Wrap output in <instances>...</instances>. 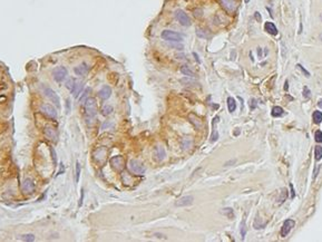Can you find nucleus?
<instances>
[{
  "mask_svg": "<svg viewBox=\"0 0 322 242\" xmlns=\"http://www.w3.org/2000/svg\"><path fill=\"white\" fill-rule=\"evenodd\" d=\"M217 138H219V134H217L216 130H214V131H213L212 137H211V141H212V142H215V141H216Z\"/></svg>",
  "mask_w": 322,
  "mask_h": 242,
  "instance_id": "e433bc0d",
  "label": "nucleus"
},
{
  "mask_svg": "<svg viewBox=\"0 0 322 242\" xmlns=\"http://www.w3.org/2000/svg\"><path fill=\"white\" fill-rule=\"evenodd\" d=\"M294 225L295 221L292 220V219H288L286 221H284L282 228H281V237L286 238L290 233V231L292 230V228H294Z\"/></svg>",
  "mask_w": 322,
  "mask_h": 242,
  "instance_id": "6e6552de",
  "label": "nucleus"
},
{
  "mask_svg": "<svg viewBox=\"0 0 322 242\" xmlns=\"http://www.w3.org/2000/svg\"><path fill=\"white\" fill-rule=\"evenodd\" d=\"M320 40H321V42H322V34L320 35Z\"/></svg>",
  "mask_w": 322,
  "mask_h": 242,
  "instance_id": "09e8293b",
  "label": "nucleus"
},
{
  "mask_svg": "<svg viewBox=\"0 0 322 242\" xmlns=\"http://www.w3.org/2000/svg\"><path fill=\"white\" fill-rule=\"evenodd\" d=\"M314 138H315V142L322 143V132L321 131H317V132H315Z\"/></svg>",
  "mask_w": 322,
  "mask_h": 242,
  "instance_id": "473e14b6",
  "label": "nucleus"
},
{
  "mask_svg": "<svg viewBox=\"0 0 322 242\" xmlns=\"http://www.w3.org/2000/svg\"><path fill=\"white\" fill-rule=\"evenodd\" d=\"M166 156L165 149L163 146H156L154 149V157L156 161H163Z\"/></svg>",
  "mask_w": 322,
  "mask_h": 242,
  "instance_id": "2eb2a0df",
  "label": "nucleus"
},
{
  "mask_svg": "<svg viewBox=\"0 0 322 242\" xmlns=\"http://www.w3.org/2000/svg\"><path fill=\"white\" fill-rule=\"evenodd\" d=\"M91 92H92L91 88H86L85 91L83 92V95H81V97L79 98V102H80V103L85 104V102L87 100V98H88V96H89V93H91Z\"/></svg>",
  "mask_w": 322,
  "mask_h": 242,
  "instance_id": "5701e85b",
  "label": "nucleus"
},
{
  "mask_svg": "<svg viewBox=\"0 0 322 242\" xmlns=\"http://www.w3.org/2000/svg\"><path fill=\"white\" fill-rule=\"evenodd\" d=\"M222 213H223L224 215H226V217H227L229 219H232L233 217H234V213H233V209H231V208L223 209Z\"/></svg>",
  "mask_w": 322,
  "mask_h": 242,
  "instance_id": "bb28decb",
  "label": "nucleus"
},
{
  "mask_svg": "<svg viewBox=\"0 0 322 242\" xmlns=\"http://www.w3.org/2000/svg\"><path fill=\"white\" fill-rule=\"evenodd\" d=\"M286 196H288V191L283 190V191H282V195H281V198L279 199V201H280V203L284 202V200H286Z\"/></svg>",
  "mask_w": 322,
  "mask_h": 242,
  "instance_id": "c9c22d12",
  "label": "nucleus"
},
{
  "mask_svg": "<svg viewBox=\"0 0 322 242\" xmlns=\"http://www.w3.org/2000/svg\"><path fill=\"white\" fill-rule=\"evenodd\" d=\"M297 67H298L299 69H301V71H302V73L304 74V75L307 76V77H310V73H309V71H308L307 69H305L304 67H303L302 65H301V64H298V65H297Z\"/></svg>",
  "mask_w": 322,
  "mask_h": 242,
  "instance_id": "f704fd0d",
  "label": "nucleus"
},
{
  "mask_svg": "<svg viewBox=\"0 0 322 242\" xmlns=\"http://www.w3.org/2000/svg\"><path fill=\"white\" fill-rule=\"evenodd\" d=\"M193 201H194V198H193L192 195L183 196V198L178 199V200L176 201V202H175V206H177V208H183V206L192 205Z\"/></svg>",
  "mask_w": 322,
  "mask_h": 242,
  "instance_id": "9b49d317",
  "label": "nucleus"
},
{
  "mask_svg": "<svg viewBox=\"0 0 322 242\" xmlns=\"http://www.w3.org/2000/svg\"><path fill=\"white\" fill-rule=\"evenodd\" d=\"M88 70H89V66L86 63H81L80 65L74 68V71L77 76H86L88 74Z\"/></svg>",
  "mask_w": 322,
  "mask_h": 242,
  "instance_id": "4468645a",
  "label": "nucleus"
},
{
  "mask_svg": "<svg viewBox=\"0 0 322 242\" xmlns=\"http://www.w3.org/2000/svg\"><path fill=\"white\" fill-rule=\"evenodd\" d=\"M51 153H53V159H54V163H55V165H56V163H57V157H56V152H54V149H51Z\"/></svg>",
  "mask_w": 322,
  "mask_h": 242,
  "instance_id": "ea45409f",
  "label": "nucleus"
},
{
  "mask_svg": "<svg viewBox=\"0 0 322 242\" xmlns=\"http://www.w3.org/2000/svg\"><path fill=\"white\" fill-rule=\"evenodd\" d=\"M175 17H176V19H177V21L180 22L182 26H184V27H188V26L191 25L190 17L186 15V12L183 11V10H181V9L176 10V11H175Z\"/></svg>",
  "mask_w": 322,
  "mask_h": 242,
  "instance_id": "423d86ee",
  "label": "nucleus"
},
{
  "mask_svg": "<svg viewBox=\"0 0 322 242\" xmlns=\"http://www.w3.org/2000/svg\"><path fill=\"white\" fill-rule=\"evenodd\" d=\"M162 39L166 40V42H180L183 40V36L180 35L178 32L173 31V30H163L161 34Z\"/></svg>",
  "mask_w": 322,
  "mask_h": 242,
  "instance_id": "f03ea898",
  "label": "nucleus"
},
{
  "mask_svg": "<svg viewBox=\"0 0 322 242\" xmlns=\"http://www.w3.org/2000/svg\"><path fill=\"white\" fill-rule=\"evenodd\" d=\"M40 112L44 114L45 116L49 118H57V110L54 106L49 105V104H42L40 106Z\"/></svg>",
  "mask_w": 322,
  "mask_h": 242,
  "instance_id": "39448f33",
  "label": "nucleus"
},
{
  "mask_svg": "<svg viewBox=\"0 0 322 242\" xmlns=\"http://www.w3.org/2000/svg\"><path fill=\"white\" fill-rule=\"evenodd\" d=\"M290 188H291V192H292V195H291V198H294V192H293V186H292V184H290Z\"/></svg>",
  "mask_w": 322,
  "mask_h": 242,
  "instance_id": "c03bdc74",
  "label": "nucleus"
},
{
  "mask_svg": "<svg viewBox=\"0 0 322 242\" xmlns=\"http://www.w3.org/2000/svg\"><path fill=\"white\" fill-rule=\"evenodd\" d=\"M110 165L115 171H122L125 166V162L124 159L122 156H114L110 159Z\"/></svg>",
  "mask_w": 322,
  "mask_h": 242,
  "instance_id": "1a4fd4ad",
  "label": "nucleus"
},
{
  "mask_svg": "<svg viewBox=\"0 0 322 242\" xmlns=\"http://www.w3.org/2000/svg\"><path fill=\"white\" fill-rule=\"evenodd\" d=\"M193 56L195 57V59H196V61H197L198 64H201V59H200V57L197 56V54L196 53H193Z\"/></svg>",
  "mask_w": 322,
  "mask_h": 242,
  "instance_id": "37998d69",
  "label": "nucleus"
},
{
  "mask_svg": "<svg viewBox=\"0 0 322 242\" xmlns=\"http://www.w3.org/2000/svg\"><path fill=\"white\" fill-rule=\"evenodd\" d=\"M66 105H67V113H69V112H70V100H69V99H67Z\"/></svg>",
  "mask_w": 322,
  "mask_h": 242,
  "instance_id": "79ce46f5",
  "label": "nucleus"
},
{
  "mask_svg": "<svg viewBox=\"0 0 322 242\" xmlns=\"http://www.w3.org/2000/svg\"><path fill=\"white\" fill-rule=\"evenodd\" d=\"M288 88H289V83H288V81H286V84H284V89H286V91H288Z\"/></svg>",
  "mask_w": 322,
  "mask_h": 242,
  "instance_id": "a18cd8bd",
  "label": "nucleus"
},
{
  "mask_svg": "<svg viewBox=\"0 0 322 242\" xmlns=\"http://www.w3.org/2000/svg\"><path fill=\"white\" fill-rule=\"evenodd\" d=\"M264 28H265L266 31H268L270 35H272V36H275V35H278V28L275 27V25H274L273 22H270V21L265 22V25H264Z\"/></svg>",
  "mask_w": 322,
  "mask_h": 242,
  "instance_id": "a211bd4d",
  "label": "nucleus"
},
{
  "mask_svg": "<svg viewBox=\"0 0 322 242\" xmlns=\"http://www.w3.org/2000/svg\"><path fill=\"white\" fill-rule=\"evenodd\" d=\"M318 106L322 108V99H320V100H319V103H318Z\"/></svg>",
  "mask_w": 322,
  "mask_h": 242,
  "instance_id": "49530a36",
  "label": "nucleus"
},
{
  "mask_svg": "<svg viewBox=\"0 0 322 242\" xmlns=\"http://www.w3.org/2000/svg\"><path fill=\"white\" fill-rule=\"evenodd\" d=\"M44 93H45V96H46V97H48L49 99H50L51 102L57 106V107L60 108V98H59V96L57 95L56 92L53 91L51 88H46Z\"/></svg>",
  "mask_w": 322,
  "mask_h": 242,
  "instance_id": "0eeeda50",
  "label": "nucleus"
},
{
  "mask_svg": "<svg viewBox=\"0 0 322 242\" xmlns=\"http://www.w3.org/2000/svg\"><path fill=\"white\" fill-rule=\"evenodd\" d=\"M181 73L184 74L185 76H187V77H195V73H194L188 66H186V65H183V66L181 67Z\"/></svg>",
  "mask_w": 322,
  "mask_h": 242,
  "instance_id": "aec40b11",
  "label": "nucleus"
},
{
  "mask_svg": "<svg viewBox=\"0 0 322 242\" xmlns=\"http://www.w3.org/2000/svg\"><path fill=\"white\" fill-rule=\"evenodd\" d=\"M244 1H245V3H250V0H244Z\"/></svg>",
  "mask_w": 322,
  "mask_h": 242,
  "instance_id": "de8ad7c7",
  "label": "nucleus"
},
{
  "mask_svg": "<svg viewBox=\"0 0 322 242\" xmlns=\"http://www.w3.org/2000/svg\"><path fill=\"white\" fill-rule=\"evenodd\" d=\"M321 19H322V14H321Z\"/></svg>",
  "mask_w": 322,
  "mask_h": 242,
  "instance_id": "8fccbe9b",
  "label": "nucleus"
},
{
  "mask_svg": "<svg viewBox=\"0 0 322 242\" xmlns=\"http://www.w3.org/2000/svg\"><path fill=\"white\" fill-rule=\"evenodd\" d=\"M44 132H45V135H46L50 141H53V142H56L57 138H58V134H57V131L55 127L49 126L48 125V126L45 127Z\"/></svg>",
  "mask_w": 322,
  "mask_h": 242,
  "instance_id": "ddd939ff",
  "label": "nucleus"
},
{
  "mask_svg": "<svg viewBox=\"0 0 322 242\" xmlns=\"http://www.w3.org/2000/svg\"><path fill=\"white\" fill-rule=\"evenodd\" d=\"M310 95H311V92H310V89H309V87L304 86V88H303V97H304V99H308V98L310 97Z\"/></svg>",
  "mask_w": 322,
  "mask_h": 242,
  "instance_id": "2f4dec72",
  "label": "nucleus"
},
{
  "mask_svg": "<svg viewBox=\"0 0 322 242\" xmlns=\"http://www.w3.org/2000/svg\"><path fill=\"white\" fill-rule=\"evenodd\" d=\"M21 191L26 194H31L35 191V182L31 179H26L21 185Z\"/></svg>",
  "mask_w": 322,
  "mask_h": 242,
  "instance_id": "9d476101",
  "label": "nucleus"
},
{
  "mask_svg": "<svg viewBox=\"0 0 322 242\" xmlns=\"http://www.w3.org/2000/svg\"><path fill=\"white\" fill-rule=\"evenodd\" d=\"M283 114H284V110L280 106H274L272 108V116L273 117H281V116H283Z\"/></svg>",
  "mask_w": 322,
  "mask_h": 242,
  "instance_id": "412c9836",
  "label": "nucleus"
},
{
  "mask_svg": "<svg viewBox=\"0 0 322 242\" xmlns=\"http://www.w3.org/2000/svg\"><path fill=\"white\" fill-rule=\"evenodd\" d=\"M256 106H258V100L255 98H251L250 99V108H251V110H255Z\"/></svg>",
  "mask_w": 322,
  "mask_h": 242,
  "instance_id": "72a5a7b5",
  "label": "nucleus"
},
{
  "mask_svg": "<svg viewBox=\"0 0 322 242\" xmlns=\"http://www.w3.org/2000/svg\"><path fill=\"white\" fill-rule=\"evenodd\" d=\"M80 192H81V194H80V200H79V204H78L79 206H81V204H83V200H84V190H81Z\"/></svg>",
  "mask_w": 322,
  "mask_h": 242,
  "instance_id": "a19ab883",
  "label": "nucleus"
},
{
  "mask_svg": "<svg viewBox=\"0 0 322 242\" xmlns=\"http://www.w3.org/2000/svg\"><path fill=\"white\" fill-rule=\"evenodd\" d=\"M227 107H229L230 113H233L236 110V103H235V99L233 97L227 98Z\"/></svg>",
  "mask_w": 322,
  "mask_h": 242,
  "instance_id": "4be33fe9",
  "label": "nucleus"
},
{
  "mask_svg": "<svg viewBox=\"0 0 322 242\" xmlns=\"http://www.w3.org/2000/svg\"><path fill=\"white\" fill-rule=\"evenodd\" d=\"M75 83H76V79H74V78H69L68 81L66 82V87L68 88V89H73V87H74V85H75Z\"/></svg>",
  "mask_w": 322,
  "mask_h": 242,
  "instance_id": "7c9ffc66",
  "label": "nucleus"
},
{
  "mask_svg": "<svg viewBox=\"0 0 322 242\" xmlns=\"http://www.w3.org/2000/svg\"><path fill=\"white\" fill-rule=\"evenodd\" d=\"M254 17H255V19L258 20V21H261V15H260V12L256 11L255 14H254Z\"/></svg>",
  "mask_w": 322,
  "mask_h": 242,
  "instance_id": "58836bf2",
  "label": "nucleus"
},
{
  "mask_svg": "<svg viewBox=\"0 0 322 242\" xmlns=\"http://www.w3.org/2000/svg\"><path fill=\"white\" fill-rule=\"evenodd\" d=\"M128 167H130V171L132 173L137 174V175H143L145 173V171H146L144 164L141 163L137 160H130V163H128Z\"/></svg>",
  "mask_w": 322,
  "mask_h": 242,
  "instance_id": "7ed1b4c3",
  "label": "nucleus"
},
{
  "mask_svg": "<svg viewBox=\"0 0 322 242\" xmlns=\"http://www.w3.org/2000/svg\"><path fill=\"white\" fill-rule=\"evenodd\" d=\"M112 113H113V106L112 105H105L104 107H103V110H102L103 115L107 116V115H109V114H112Z\"/></svg>",
  "mask_w": 322,
  "mask_h": 242,
  "instance_id": "a878e982",
  "label": "nucleus"
},
{
  "mask_svg": "<svg viewBox=\"0 0 322 242\" xmlns=\"http://www.w3.org/2000/svg\"><path fill=\"white\" fill-rule=\"evenodd\" d=\"M196 36L200 37V38H203V39H208V38H211L212 35H211V32L208 29L198 28V29H196Z\"/></svg>",
  "mask_w": 322,
  "mask_h": 242,
  "instance_id": "6ab92c4d",
  "label": "nucleus"
},
{
  "mask_svg": "<svg viewBox=\"0 0 322 242\" xmlns=\"http://www.w3.org/2000/svg\"><path fill=\"white\" fill-rule=\"evenodd\" d=\"M83 87H84L83 82H81V81H76L75 85H74L73 89H71V94H73L74 97H75V98L78 97V95L81 93V91H83Z\"/></svg>",
  "mask_w": 322,
  "mask_h": 242,
  "instance_id": "f3484780",
  "label": "nucleus"
},
{
  "mask_svg": "<svg viewBox=\"0 0 322 242\" xmlns=\"http://www.w3.org/2000/svg\"><path fill=\"white\" fill-rule=\"evenodd\" d=\"M220 3L227 12H234L236 9L235 0H220Z\"/></svg>",
  "mask_w": 322,
  "mask_h": 242,
  "instance_id": "f8f14e48",
  "label": "nucleus"
},
{
  "mask_svg": "<svg viewBox=\"0 0 322 242\" xmlns=\"http://www.w3.org/2000/svg\"><path fill=\"white\" fill-rule=\"evenodd\" d=\"M319 167H320V166L317 164V165H315V169H314V173H313V179H315V177H317L318 172H319Z\"/></svg>",
  "mask_w": 322,
  "mask_h": 242,
  "instance_id": "4c0bfd02",
  "label": "nucleus"
},
{
  "mask_svg": "<svg viewBox=\"0 0 322 242\" xmlns=\"http://www.w3.org/2000/svg\"><path fill=\"white\" fill-rule=\"evenodd\" d=\"M79 176H80V164L79 162H76V182L78 183Z\"/></svg>",
  "mask_w": 322,
  "mask_h": 242,
  "instance_id": "c85d7f7f",
  "label": "nucleus"
},
{
  "mask_svg": "<svg viewBox=\"0 0 322 242\" xmlns=\"http://www.w3.org/2000/svg\"><path fill=\"white\" fill-rule=\"evenodd\" d=\"M67 75H68V70L64 66H58L53 70V78L57 83H61L63 81H65Z\"/></svg>",
  "mask_w": 322,
  "mask_h": 242,
  "instance_id": "20e7f679",
  "label": "nucleus"
},
{
  "mask_svg": "<svg viewBox=\"0 0 322 242\" xmlns=\"http://www.w3.org/2000/svg\"><path fill=\"white\" fill-rule=\"evenodd\" d=\"M85 115L87 121H93L97 115V103L93 97H88L85 102Z\"/></svg>",
  "mask_w": 322,
  "mask_h": 242,
  "instance_id": "f257e3e1",
  "label": "nucleus"
},
{
  "mask_svg": "<svg viewBox=\"0 0 322 242\" xmlns=\"http://www.w3.org/2000/svg\"><path fill=\"white\" fill-rule=\"evenodd\" d=\"M20 239L22 240V241H27V242H32V241H35V235L34 234H24V235H21L20 237Z\"/></svg>",
  "mask_w": 322,
  "mask_h": 242,
  "instance_id": "cd10ccee",
  "label": "nucleus"
},
{
  "mask_svg": "<svg viewBox=\"0 0 322 242\" xmlns=\"http://www.w3.org/2000/svg\"><path fill=\"white\" fill-rule=\"evenodd\" d=\"M245 234H247V227H245V220H243V221H242V223H241V235H242V239H244Z\"/></svg>",
  "mask_w": 322,
  "mask_h": 242,
  "instance_id": "c756f323",
  "label": "nucleus"
},
{
  "mask_svg": "<svg viewBox=\"0 0 322 242\" xmlns=\"http://www.w3.org/2000/svg\"><path fill=\"white\" fill-rule=\"evenodd\" d=\"M110 95H112V88L107 85L103 86V87L100 88V91L98 92V96H99L102 99H108V98L110 97Z\"/></svg>",
  "mask_w": 322,
  "mask_h": 242,
  "instance_id": "dca6fc26",
  "label": "nucleus"
},
{
  "mask_svg": "<svg viewBox=\"0 0 322 242\" xmlns=\"http://www.w3.org/2000/svg\"><path fill=\"white\" fill-rule=\"evenodd\" d=\"M313 121H314L315 124H319V123L322 122V113L319 112V110H315L313 113Z\"/></svg>",
  "mask_w": 322,
  "mask_h": 242,
  "instance_id": "393cba45",
  "label": "nucleus"
},
{
  "mask_svg": "<svg viewBox=\"0 0 322 242\" xmlns=\"http://www.w3.org/2000/svg\"><path fill=\"white\" fill-rule=\"evenodd\" d=\"M314 156H315V160H317V161H320V160L322 159V146H320V145L315 146Z\"/></svg>",
  "mask_w": 322,
  "mask_h": 242,
  "instance_id": "b1692460",
  "label": "nucleus"
}]
</instances>
